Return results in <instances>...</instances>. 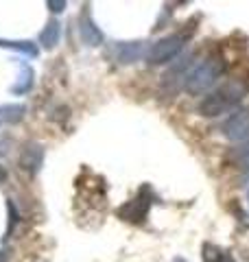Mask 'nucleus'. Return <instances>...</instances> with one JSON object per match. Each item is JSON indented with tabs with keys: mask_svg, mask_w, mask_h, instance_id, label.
Returning a JSON list of instances; mask_svg holds the SVG:
<instances>
[{
	"mask_svg": "<svg viewBox=\"0 0 249 262\" xmlns=\"http://www.w3.org/2000/svg\"><path fill=\"white\" fill-rule=\"evenodd\" d=\"M188 37H190V35H188L186 31H181V33H171V35L160 37L157 42H153L151 46L147 48V55H144L147 63H151V66H162V63L173 61L181 51H184Z\"/></svg>",
	"mask_w": 249,
	"mask_h": 262,
	"instance_id": "nucleus-3",
	"label": "nucleus"
},
{
	"mask_svg": "<svg viewBox=\"0 0 249 262\" xmlns=\"http://www.w3.org/2000/svg\"><path fill=\"white\" fill-rule=\"evenodd\" d=\"M0 48H11V51H18L27 57H37L39 48L29 42V39H0Z\"/></svg>",
	"mask_w": 249,
	"mask_h": 262,
	"instance_id": "nucleus-12",
	"label": "nucleus"
},
{
	"mask_svg": "<svg viewBox=\"0 0 249 262\" xmlns=\"http://www.w3.org/2000/svg\"><path fill=\"white\" fill-rule=\"evenodd\" d=\"M46 5L51 7V11H53V13H61V11L66 9V3H64V0H61V3H53V0H48Z\"/></svg>",
	"mask_w": 249,
	"mask_h": 262,
	"instance_id": "nucleus-14",
	"label": "nucleus"
},
{
	"mask_svg": "<svg viewBox=\"0 0 249 262\" xmlns=\"http://www.w3.org/2000/svg\"><path fill=\"white\" fill-rule=\"evenodd\" d=\"M24 105H5L0 107V116H3L7 122H20L24 118Z\"/></svg>",
	"mask_w": 249,
	"mask_h": 262,
	"instance_id": "nucleus-13",
	"label": "nucleus"
},
{
	"mask_svg": "<svg viewBox=\"0 0 249 262\" xmlns=\"http://www.w3.org/2000/svg\"><path fill=\"white\" fill-rule=\"evenodd\" d=\"M151 206H153V190L149 186H142L134 199L127 201L125 206H120L118 210H116V214H118V219L127 221V223H138L140 225V223L147 221Z\"/></svg>",
	"mask_w": 249,
	"mask_h": 262,
	"instance_id": "nucleus-4",
	"label": "nucleus"
},
{
	"mask_svg": "<svg viewBox=\"0 0 249 262\" xmlns=\"http://www.w3.org/2000/svg\"><path fill=\"white\" fill-rule=\"evenodd\" d=\"M201 260L203 262H236L227 249L219 247V245H212V243H205L201 247Z\"/></svg>",
	"mask_w": 249,
	"mask_h": 262,
	"instance_id": "nucleus-11",
	"label": "nucleus"
},
{
	"mask_svg": "<svg viewBox=\"0 0 249 262\" xmlns=\"http://www.w3.org/2000/svg\"><path fill=\"white\" fill-rule=\"evenodd\" d=\"M221 131L232 142L249 140V107H240L238 112L230 114L225 118V122L221 125Z\"/></svg>",
	"mask_w": 249,
	"mask_h": 262,
	"instance_id": "nucleus-5",
	"label": "nucleus"
},
{
	"mask_svg": "<svg viewBox=\"0 0 249 262\" xmlns=\"http://www.w3.org/2000/svg\"><path fill=\"white\" fill-rule=\"evenodd\" d=\"M9 260V249H0V262H7Z\"/></svg>",
	"mask_w": 249,
	"mask_h": 262,
	"instance_id": "nucleus-15",
	"label": "nucleus"
},
{
	"mask_svg": "<svg viewBox=\"0 0 249 262\" xmlns=\"http://www.w3.org/2000/svg\"><path fill=\"white\" fill-rule=\"evenodd\" d=\"M42 162H44V146L37 142H27L20 155V166L22 170H27L29 175H35L42 168Z\"/></svg>",
	"mask_w": 249,
	"mask_h": 262,
	"instance_id": "nucleus-7",
	"label": "nucleus"
},
{
	"mask_svg": "<svg viewBox=\"0 0 249 262\" xmlns=\"http://www.w3.org/2000/svg\"><path fill=\"white\" fill-rule=\"evenodd\" d=\"M7 177H9V175H7V170H5L3 166H0V184H3V182H7Z\"/></svg>",
	"mask_w": 249,
	"mask_h": 262,
	"instance_id": "nucleus-16",
	"label": "nucleus"
},
{
	"mask_svg": "<svg viewBox=\"0 0 249 262\" xmlns=\"http://www.w3.org/2000/svg\"><path fill=\"white\" fill-rule=\"evenodd\" d=\"M20 75H18V81L11 85V92L13 94H24L29 92V90L33 88V79H35V72H33V68L27 63V61H20Z\"/></svg>",
	"mask_w": 249,
	"mask_h": 262,
	"instance_id": "nucleus-10",
	"label": "nucleus"
},
{
	"mask_svg": "<svg viewBox=\"0 0 249 262\" xmlns=\"http://www.w3.org/2000/svg\"><path fill=\"white\" fill-rule=\"evenodd\" d=\"M245 92H247L245 83H240V81H227V83H223L221 88H217L205 98H201V103H199V114L205 116V118L223 116V114L234 110L236 105L243 101Z\"/></svg>",
	"mask_w": 249,
	"mask_h": 262,
	"instance_id": "nucleus-1",
	"label": "nucleus"
},
{
	"mask_svg": "<svg viewBox=\"0 0 249 262\" xmlns=\"http://www.w3.org/2000/svg\"><path fill=\"white\" fill-rule=\"evenodd\" d=\"M223 70H225V61L221 55H208L201 63H197L190 75L186 77L184 90L188 94H203L205 90H210L217 81L221 79Z\"/></svg>",
	"mask_w": 249,
	"mask_h": 262,
	"instance_id": "nucleus-2",
	"label": "nucleus"
},
{
	"mask_svg": "<svg viewBox=\"0 0 249 262\" xmlns=\"http://www.w3.org/2000/svg\"><path fill=\"white\" fill-rule=\"evenodd\" d=\"M114 53L120 63H134L140 57L147 55V48H144V42H118Z\"/></svg>",
	"mask_w": 249,
	"mask_h": 262,
	"instance_id": "nucleus-8",
	"label": "nucleus"
},
{
	"mask_svg": "<svg viewBox=\"0 0 249 262\" xmlns=\"http://www.w3.org/2000/svg\"><path fill=\"white\" fill-rule=\"evenodd\" d=\"M79 37L86 46H101L103 44V31L96 27L88 9H83L79 15Z\"/></svg>",
	"mask_w": 249,
	"mask_h": 262,
	"instance_id": "nucleus-6",
	"label": "nucleus"
},
{
	"mask_svg": "<svg viewBox=\"0 0 249 262\" xmlns=\"http://www.w3.org/2000/svg\"><path fill=\"white\" fill-rule=\"evenodd\" d=\"M59 37H61V24L57 22L55 18H51L46 22V27L42 29V33H39V44L51 51V48H55L57 44H59Z\"/></svg>",
	"mask_w": 249,
	"mask_h": 262,
	"instance_id": "nucleus-9",
	"label": "nucleus"
},
{
	"mask_svg": "<svg viewBox=\"0 0 249 262\" xmlns=\"http://www.w3.org/2000/svg\"><path fill=\"white\" fill-rule=\"evenodd\" d=\"M173 262H186L184 258H175V260H173Z\"/></svg>",
	"mask_w": 249,
	"mask_h": 262,
	"instance_id": "nucleus-17",
	"label": "nucleus"
}]
</instances>
